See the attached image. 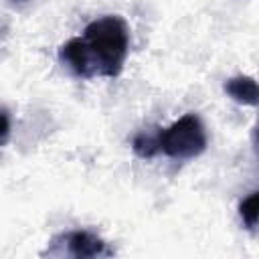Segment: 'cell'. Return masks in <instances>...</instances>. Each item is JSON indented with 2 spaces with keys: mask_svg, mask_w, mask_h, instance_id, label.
Wrapping results in <instances>:
<instances>
[{
  "mask_svg": "<svg viewBox=\"0 0 259 259\" xmlns=\"http://www.w3.org/2000/svg\"><path fill=\"white\" fill-rule=\"evenodd\" d=\"M130 51V28L117 14L91 20L81 36L59 49V61L77 77H117Z\"/></svg>",
  "mask_w": 259,
  "mask_h": 259,
  "instance_id": "obj_1",
  "label": "cell"
},
{
  "mask_svg": "<svg viewBox=\"0 0 259 259\" xmlns=\"http://www.w3.org/2000/svg\"><path fill=\"white\" fill-rule=\"evenodd\" d=\"M160 152L174 160H190L206 150V132L196 113H184L166 130H158Z\"/></svg>",
  "mask_w": 259,
  "mask_h": 259,
  "instance_id": "obj_2",
  "label": "cell"
},
{
  "mask_svg": "<svg viewBox=\"0 0 259 259\" xmlns=\"http://www.w3.org/2000/svg\"><path fill=\"white\" fill-rule=\"evenodd\" d=\"M51 249L47 255H69L75 259H95V257H109L113 255V249L95 233L77 229V231H67L51 241Z\"/></svg>",
  "mask_w": 259,
  "mask_h": 259,
  "instance_id": "obj_3",
  "label": "cell"
},
{
  "mask_svg": "<svg viewBox=\"0 0 259 259\" xmlns=\"http://www.w3.org/2000/svg\"><path fill=\"white\" fill-rule=\"evenodd\" d=\"M225 93L241 105H259V83L249 75H237L225 81Z\"/></svg>",
  "mask_w": 259,
  "mask_h": 259,
  "instance_id": "obj_4",
  "label": "cell"
},
{
  "mask_svg": "<svg viewBox=\"0 0 259 259\" xmlns=\"http://www.w3.org/2000/svg\"><path fill=\"white\" fill-rule=\"evenodd\" d=\"M132 148L134 152L144 158V160H150L154 158L158 152H160V138H158V132H140L134 136L132 140Z\"/></svg>",
  "mask_w": 259,
  "mask_h": 259,
  "instance_id": "obj_5",
  "label": "cell"
},
{
  "mask_svg": "<svg viewBox=\"0 0 259 259\" xmlns=\"http://www.w3.org/2000/svg\"><path fill=\"white\" fill-rule=\"evenodd\" d=\"M241 221L247 229H255L259 225V190L251 192L241 204H239Z\"/></svg>",
  "mask_w": 259,
  "mask_h": 259,
  "instance_id": "obj_6",
  "label": "cell"
},
{
  "mask_svg": "<svg viewBox=\"0 0 259 259\" xmlns=\"http://www.w3.org/2000/svg\"><path fill=\"white\" fill-rule=\"evenodd\" d=\"M8 136H10V113L4 107L2 109V144L8 142Z\"/></svg>",
  "mask_w": 259,
  "mask_h": 259,
  "instance_id": "obj_7",
  "label": "cell"
},
{
  "mask_svg": "<svg viewBox=\"0 0 259 259\" xmlns=\"http://www.w3.org/2000/svg\"><path fill=\"white\" fill-rule=\"evenodd\" d=\"M253 144H255V150H257V154H259V125L253 130Z\"/></svg>",
  "mask_w": 259,
  "mask_h": 259,
  "instance_id": "obj_8",
  "label": "cell"
},
{
  "mask_svg": "<svg viewBox=\"0 0 259 259\" xmlns=\"http://www.w3.org/2000/svg\"><path fill=\"white\" fill-rule=\"evenodd\" d=\"M26 2H28V0H12V4H18V6H20V4H26Z\"/></svg>",
  "mask_w": 259,
  "mask_h": 259,
  "instance_id": "obj_9",
  "label": "cell"
}]
</instances>
